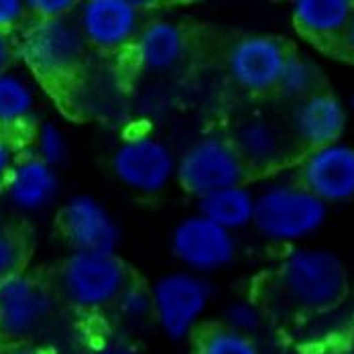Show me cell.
Instances as JSON below:
<instances>
[{"label": "cell", "instance_id": "cell-1", "mask_svg": "<svg viewBox=\"0 0 354 354\" xmlns=\"http://www.w3.org/2000/svg\"><path fill=\"white\" fill-rule=\"evenodd\" d=\"M277 283L285 297L306 312H330L351 289L344 261L328 248H295L277 269Z\"/></svg>", "mask_w": 354, "mask_h": 354}, {"label": "cell", "instance_id": "cell-2", "mask_svg": "<svg viewBox=\"0 0 354 354\" xmlns=\"http://www.w3.org/2000/svg\"><path fill=\"white\" fill-rule=\"evenodd\" d=\"M326 218L328 204L301 183H277L254 196L252 224L269 241H301L319 230Z\"/></svg>", "mask_w": 354, "mask_h": 354}, {"label": "cell", "instance_id": "cell-3", "mask_svg": "<svg viewBox=\"0 0 354 354\" xmlns=\"http://www.w3.org/2000/svg\"><path fill=\"white\" fill-rule=\"evenodd\" d=\"M129 281V269L116 252L71 250L59 271V287L66 299L82 310L114 306Z\"/></svg>", "mask_w": 354, "mask_h": 354}, {"label": "cell", "instance_id": "cell-4", "mask_svg": "<svg viewBox=\"0 0 354 354\" xmlns=\"http://www.w3.org/2000/svg\"><path fill=\"white\" fill-rule=\"evenodd\" d=\"M153 319L171 342L187 340L212 299V285L189 271H171L151 285Z\"/></svg>", "mask_w": 354, "mask_h": 354}, {"label": "cell", "instance_id": "cell-5", "mask_svg": "<svg viewBox=\"0 0 354 354\" xmlns=\"http://www.w3.org/2000/svg\"><path fill=\"white\" fill-rule=\"evenodd\" d=\"M55 316V297L49 285L31 273L0 285V348L25 346Z\"/></svg>", "mask_w": 354, "mask_h": 354}, {"label": "cell", "instance_id": "cell-6", "mask_svg": "<svg viewBox=\"0 0 354 354\" xmlns=\"http://www.w3.org/2000/svg\"><path fill=\"white\" fill-rule=\"evenodd\" d=\"M248 177L228 137L208 135L192 142L177 159L176 179L179 185L198 200L218 189L243 185Z\"/></svg>", "mask_w": 354, "mask_h": 354}, {"label": "cell", "instance_id": "cell-7", "mask_svg": "<svg viewBox=\"0 0 354 354\" xmlns=\"http://www.w3.org/2000/svg\"><path fill=\"white\" fill-rule=\"evenodd\" d=\"M88 43L75 21H35L23 37L21 55L41 80H62L77 70Z\"/></svg>", "mask_w": 354, "mask_h": 354}, {"label": "cell", "instance_id": "cell-8", "mask_svg": "<svg viewBox=\"0 0 354 354\" xmlns=\"http://www.w3.org/2000/svg\"><path fill=\"white\" fill-rule=\"evenodd\" d=\"M171 252L196 275H208L226 269L236 257V239L200 214L185 216L171 232Z\"/></svg>", "mask_w": 354, "mask_h": 354}, {"label": "cell", "instance_id": "cell-9", "mask_svg": "<svg viewBox=\"0 0 354 354\" xmlns=\"http://www.w3.org/2000/svg\"><path fill=\"white\" fill-rule=\"evenodd\" d=\"M112 174L137 194H159L176 177L177 157L155 137H135L120 142L112 153Z\"/></svg>", "mask_w": 354, "mask_h": 354}, {"label": "cell", "instance_id": "cell-10", "mask_svg": "<svg viewBox=\"0 0 354 354\" xmlns=\"http://www.w3.org/2000/svg\"><path fill=\"white\" fill-rule=\"evenodd\" d=\"M289 49L283 41L269 35L239 39L226 57L230 77L250 94L273 92L283 73Z\"/></svg>", "mask_w": 354, "mask_h": 354}, {"label": "cell", "instance_id": "cell-11", "mask_svg": "<svg viewBox=\"0 0 354 354\" xmlns=\"http://www.w3.org/2000/svg\"><path fill=\"white\" fill-rule=\"evenodd\" d=\"M59 230L73 250L116 252L120 245V226L108 208L88 194L71 196L59 210Z\"/></svg>", "mask_w": 354, "mask_h": 354}, {"label": "cell", "instance_id": "cell-12", "mask_svg": "<svg viewBox=\"0 0 354 354\" xmlns=\"http://www.w3.org/2000/svg\"><path fill=\"white\" fill-rule=\"evenodd\" d=\"M77 10L82 35L98 49H120L141 31V6L135 0H88Z\"/></svg>", "mask_w": 354, "mask_h": 354}, {"label": "cell", "instance_id": "cell-13", "mask_svg": "<svg viewBox=\"0 0 354 354\" xmlns=\"http://www.w3.org/2000/svg\"><path fill=\"white\" fill-rule=\"evenodd\" d=\"M299 183L324 204L354 200V147L334 142L310 151L301 163Z\"/></svg>", "mask_w": 354, "mask_h": 354}, {"label": "cell", "instance_id": "cell-14", "mask_svg": "<svg viewBox=\"0 0 354 354\" xmlns=\"http://www.w3.org/2000/svg\"><path fill=\"white\" fill-rule=\"evenodd\" d=\"M228 139L247 171H267L283 165L291 155V142H295L289 129H283L265 114H248L241 118Z\"/></svg>", "mask_w": 354, "mask_h": 354}, {"label": "cell", "instance_id": "cell-15", "mask_svg": "<svg viewBox=\"0 0 354 354\" xmlns=\"http://www.w3.org/2000/svg\"><path fill=\"white\" fill-rule=\"evenodd\" d=\"M346 122L348 114L344 104L326 90L295 102L289 112V133L293 141L310 151L340 142Z\"/></svg>", "mask_w": 354, "mask_h": 354}, {"label": "cell", "instance_id": "cell-16", "mask_svg": "<svg viewBox=\"0 0 354 354\" xmlns=\"http://www.w3.org/2000/svg\"><path fill=\"white\" fill-rule=\"evenodd\" d=\"M4 196L19 212L35 214L49 208L59 194L57 169L41 161L35 153L15 159L2 181Z\"/></svg>", "mask_w": 354, "mask_h": 354}, {"label": "cell", "instance_id": "cell-17", "mask_svg": "<svg viewBox=\"0 0 354 354\" xmlns=\"http://www.w3.org/2000/svg\"><path fill=\"white\" fill-rule=\"evenodd\" d=\"M183 29L165 19H157L141 27L135 39V55L141 70L161 73L176 68L185 55Z\"/></svg>", "mask_w": 354, "mask_h": 354}, {"label": "cell", "instance_id": "cell-18", "mask_svg": "<svg viewBox=\"0 0 354 354\" xmlns=\"http://www.w3.org/2000/svg\"><path fill=\"white\" fill-rule=\"evenodd\" d=\"M295 29L312 41L346 35L354 17L351 0H297L291 6Z\"/></svg>", "mask_w": 354, "mask_h": 354}, {"label": "cell", "instance_id": "cell-19", "mask_svg": "<svg viewBox=\"0 0 354 354\" xmlns=\"http://www.w3.org/2000/svg\"><path fill=\"white\" fill-rule=\"evenodd\" d=\"M198 214L218 224L220 228L234 232L252 224L254 214V194L247 185H234L218 189L198 200Z\"/></svg>", "mask_w": 354, "mask_h": 354}, {"label": "cell", "instance_id": "cell-20", "mask_svg": "<svg viewBox=\"0 0 354 354\" xmlns=\"http://www.w3.org/2000/svg\"><path fill=\"white\" fill-rule=\"evenodd\" d=\"M35 92L19 73H0V133H12L33 120Z\"/></svg>", "mask_w": 354, "mask_h": 354}, {"label": "cell", "instance_id": "cell-21", "mask_svg": "<svg viewBox=\"0 0 354 354\" xmlns=\"http://www.w3.org/2000/svg\"><path fill=\"white\" fill-rule=\"evenodd\" d=\"M322 84H324V75L318 66L312 59H308L306 55L291 51L285 62L283 73L279 77L275 92L295 104L299 100H306V98L322 92L324 90Z\"/></svg>", "mask_w": 354, "mask_h": 354}, {"label": "cell", "instance_id": "cell-22", "mask_svg": "<svg viewBox=\"0 0 354 354\" xmlns=\"http://www.w3.org/2000/svg\"><path fill=\"white\" fill-rule=\"evenodd\" d=\"M196 354H261V348L252 336L216 324L198 336Z\"/></svg>", "mask_w": 354, "mask_h": 354}, {"label": "cell", "instance_id": "cell-23", "mask_svg": "<svg viewBox=\"0 0 354 354\" xmlns=\"http://www.w3.org/2000/svg\"><path fill=\"white\" fill-rule=\"evenodd\" d=\"M29 247L19 228L0 222V285L25 271Z\"/></svg>", "mask_w": 354, "mask_h": 354}, {"label": "cell", "instance_id": "cell-24", "mask_svg": "<svg viewBox=\"0 0 354 354\" xmlns=\"http://www.w3.org/2000/svg\"><path fill=\"white\" fill-rule=\"evenodd\" d=\"M33 153L41 161L57 169L62 163H66L70 155V145L66 139V133L55 122H41L35 127L33 135Z\"/></svg>", "mask_w": 354, "mask_h": 354}, {"label": "cell", "instance_id": "cell-25", "mask_svg": "<svg viewBox=\"0 0 354 354\" xmlns=\"http://www.w3.org/2000/svg\"><path fill=\"white\" fill-rule=\"evenodd\" d=\"M120 318L129 324H142L153 318V297H151V287L131 279L120 297L114 301Z\"/></svg>", "mask_w": 354, "mask_h": 354}, {"label": "cell", "instance_id": "cell-26", "mask_svg": "<svg viewBox=\"0 0 354 354\" xmlns=\"http://www.w3.org/2000/svg\"><path fill=\"white\" fill-rule=\"evenodd\" d=\"M220 324L230 328V330H234V332L252 336L261 328V324H263V314L250 301H234V304H228L224 308Z\"/></svg>", "mask_w": 354, "mask_h": 354}, {"label": "cell", "instance_id": "cell-27", "mask_svg": "<svg viewBox=\"0 0 354 354\" xmlns=\"http://www.w3.org/2000/svg\"><path fill=\"white\" fill-rule=\"evenodd\" d=\"M75 6L77 2L73 0H31L27 2V12H33L37 21H55L70 17Z\"/></svg>", "mask_w": 354, "mask_h": 354}, {"label": "cell", "instance_id": "cell-28", "mask_svg": "<svg viewBox=\"0 0 354 354\" xmlns=\"http://www.w3.org/2000/svg\"><path fill=\"white\" fill-rule=\"evenodd\" d=\"M27 15V2L21 0H0V31L8 33Z\"/></svg>", "mask_w": 354, "mask_h": 354}, {"label": "cell", "instance_id": "cell-29", "mask_svg": "<svg viewBox=\"0 0 354 354\" xmlns=\"http://www.w3.org/2000/svg\"><path fill=\"white\" fill-rule=\"evenodd\" d=\"M12 59H15V45H12L8 33L0 31V73L10 71Z\"/></svg>", "mask_w": 354, "mask_h": 354}, {"label": "cell", "instance_id": "cell-30", "mask_svg": "<svg viewBox=\"0 0 354 354\" xmlns=\"http://www.w3.org/2000/svg\"><path fill=\"white\" fill-rule=\"evenodd\" d=\"M15 159H17V157H15V153H12V147H10L8 139H4V137L0 135V185H2L6 174L10 171Z\"/></svg>", "mask_w": 354, "mask_h": 354}, {"label": "cell", "instance_id": "cell-31", "mask_svg": "<svg viewBox=\"0 0 354 354\" xmlns=\"http://www.w3.org/2000/svg\"><path fill=\"white\" fill-rule=\"evenodd\" d=\"M0 354H47L41 348H35L31 344H25V346H12V348H0Z\"/></svg>", "mask_w": 354, "mask_h": 354}, {"label": "cell", "instance_id": "cell-32", "mask_svg": "<svg viewBox=\"0 0 354 354\" xmlns=\"http://www.w3.org/2000/svg\"><path fill=\"white\" fill-rule=\"evenodd\" d=\"M96 354H137L131 346H124V344H110V346H104L100 348Z\"/></svg>", "mask_w": 354, "mask_h": 354}, {"label": "cell", "instance_id": "cell-33", "mask_svg": "<svg viewBox=\"0 0 354 354\" xmlns=\"http://www.w3.org/2000/svg\"><path fill=\"white\" fill-rule=\"evenodd\" d=\"M344 43H346V49H348V53H351V55H354V17H353V21H351V25H348V29H346Z\"/></svg>", "mask_w": 354, "mask_h": 354}, {"label": "cell", "instance_id": "cell-34", "mask_svg": "<svg viewBox=\"0 0 354 354\" xmlns=\"http://www.w3.org/2000/svg\"><path fill=\"white\" fill-rule=\"evenodd\" d=\"M351 106H353V110H354V96H353V102H351Z\"/></svg>", "mask_w": 354, "mask_h": 354}]
</instances>
